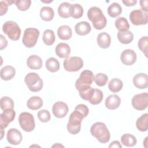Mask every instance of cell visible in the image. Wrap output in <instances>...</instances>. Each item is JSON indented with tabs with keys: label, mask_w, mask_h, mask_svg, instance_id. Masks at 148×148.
I'll return each instance as SVG.
<instances>
[{
	"label": "cell",
	"mask_w": 148,
	"mask_h": 148,
	"mask_svg": "<svg viewBox=\"0 0 148 148\" xmlns=\"http://www.w3.org/2000/svg\"><path fill=\"white\" fill-rule=\"evenodd\" d=\"M87 17L96 29H102L106 25L107 20L101 9L98 7L90 8L87 12Z\"/></svg>",
	"instance_id": "cell-1"
},
{
	"label": "cell",
	"mask_w": 148,
	"mask_h": 148,
	"mask_svg": "<svg viewBox=\"0 0 148 148\" xmlns=\"http://www.w3.org/2000/svg\"><path fill=\"white\" fill-rule=\"evenodd\" d=\"M90 132L101 143H107L110 139V132L103 123L97 122L93 124L91 127Z\"/></svg>",
	"instance_id": "cell-2"
},
{
	"label": "cell",
	"mask_w": 148,
	"mask_h": 148,
	"mask_svg": "<svg viewBox=\"0 0 148 148\" xmlns=\"http://www.w3.org/2000/svg\"><path fill=\"white\" fill-rule=\"evenodd\" d=\"M94 76L90 70H84L82 71L79 77L75 82V87L79 92H82L90 87L94 80Z\"/></svg>",
	"instance_id": "cell-3"
},
{
	"label": "cell",
	"mask_w": 148,
	"mask_h": 148,
	"mask_svg": "<svg viewBox=\"0 0 148 148\" xmlns=\"http://www.w3.org/2000/svg\"><path fill=\"white\" fill-rule=\"evenodd\" d=\"M84 118L82 113L78 111L74 110L69 117V121L66 126L68 131L72 135L79 133L81 128V123Z\"/></svg>",
	"instance_id": "cell-4"
},
{
	"label": "cell",
	"mask_w": 148,
	"mask_h": 148,
	"mask_svg": "<svg viewBox=\"0 0 148 148\" xmlns=\"http://www.w3.org/2000/svg\"><path fill=\"white\" fill-rule=\"evenodd\" d=\"M24 82L31 91H39L43 87V83L39 75L35 72L28 73L24 78Z\"/></svg>",
	"instance_id": "cell-5"
},
{
	"label": "cell",
	"mask_w": 148,
	"mask_h": 148,
	"mask_svg": "<svg viewBox=\"0 0 148 148\" xmlns=\"http://www.w3.org/2000/svg\"><path fill=\"white\" fill-rule=\"evenodd\" d=\"M2 31L12 40H17L21 35V29L18 25L13 21H7L2 25Z\"/></svg>",
	"instance_id": "cell-6"
},
{
	"label": "cell",
	"mask_w": 148,
	"mask_h": 148,
	"mask_svg": "<svg viewBox=\"0 0 148 148\" xmlns=\"http://www.w3.org/2000/svg\"><path fill=\"white\" fill-rule=\"evenodd\" d=\"M39 36V31L35 28H28L25 29L22 39L23 45L28 48L33 47L36 44Z\"/></svg>",
	"instance_id": "cell-7"
},
{
	"label": "cell",
	"mask_w": 148,
	"mask_h": 148,
	"mask_svg": "<svg viewBox=\"0 0 148 148\" xmlns=\"http://www.w3.org/2000/svg\"><path fill=\"white\" fill-rule=\"evenodd\" d=\"M18 123L21 128L26 132L32 131L35 127L33 115L28 112H22L18 117Z\"/></svg>",
	"instance_id": "cell-8"
},
{
	"label": "cell",
	"mask_w": 148,
	"mask_h": 148,
	"mask_svg": "<svg viewBox=\"0 0 148 148\" xmlns=\"http://www.w3.org/2000/svg\"><path fill=\"white\" fill-rule=\"evenodd\" d=\"M63 65L64 69L68 72H76L83 67V61L79 57H71L65 59Z\"/></svg>",
	"instance_id": "cell-9"
},
{
	"label": "cell",
	"mask_w": 148,
	"mask_h": 148,
	"mask_svg": "<svg viewBox=\"0 0 148 148\" xmlns=\"http://www.w3.org/2000/svg\"><path fill=\"white\" fill-rule=\"evenodd\" d=\"M131 23L135 25H145L148 22V13L140 9L134 10L129 16Z\"/></svg>",
	"instance_id": "cell-10"
},
{
	"label": "cell",
	"mask_w": 148,
	"mask_h": 148,
	"mask_svg": "<svg viewBox=\"0 0 148 148\" xmlns=\"http://www.w3.org/2000/svg\"><path fill=\"white\" fill-rule=\"evenodd\" d=\"M134 109L138 110H143L147 108L148 105V94L143 92L134 95L131 101Z\"/></svg>",
	"instance_id": "cell-11"
},
{
	"label": "cell",
	"mask_w": 148,
	"mask_h": 148,
	"mask_svg": "<svg viewBox=\"0 0 148 148\" xmlns=\"http://www.w3.org/2000/svg\"><path fill=\"white\" fill-rule=\"evenodd\" d=\"M16 116V112L13 109H8L3 110L0 114L1 128L4 129L8 127L9 124L13 121Z\"/></svg>",
	"instance_id": "cell-12"
},
{
	"label": "cell",
	"mask_w": 148,
	"mask_h": 148,
	"mask_svg": "<svg viewBox=\"0 0 148 148\" xmlns=\"http://www.w3.org/2000/svg\"><path fill=\"white\" fill-rule=\"evenodd\" d=\"M68 106L64 102L58 101L54 103L52 108V112L55 117L61 119L64 117L68 112Z\"/></svg>",
	"instance_id": "cell-13"
},
{
	"label": "cell",
	"mask_w": 148,
	"mask_h": 148,
	"mask_svg": "<svg viewBox=\"0 0 148 148\" xmlns=\"http://www.w3.org/2000/svg\"><path fill=\"white\" fill-rule=\"evenodd\" d=\"M120 59L124 65H132L136 61V54L132 49H126L121 53Z\"/></svg>",
	"instance_id": "cell-14"
},
{
	"label": "cell",
	"mask_w": 148,
	"mask_h": 148,
	"mask_svg": "<svg viewBox=\"0 0 148 148\" xmlns=\"http://www.w3.org/2000/svg\"><path fill=\"white\" fill-rule=\"evenodd\" d=\"M6 139L10 144L17 145L21 142L23 136L21 133L16 128H10L7 132Z\"/></svg>",
	"instance_id": "cell-15"
},
{
	"label": "cell",
	"mask_w": 148,
	"mask_h": 148,
	"mask_svg": "<svg viewBox=\"0 0 148 148\" xmlns=\"http://www.w3.org/2000/svg\"><path fill=\"white\" fill-rule=\"evenodd\" d=\"M134 86L140 89L146 88L148 86V76L146 73H140L136 74L133 77Z\"/></svg>",
	"instance_id": "cell-16"
},
{
	"label": "cell",
	"mask_w": 148,
	"mask_h": 148,
	"mask_svg": "<svg viewBox=\"0 0 148 148\" xmlns=\"http://www.w3.org/2000/svg\"><path fill=\"white\" fill-rule=\"evenodd\" d=\"M121 103L120 98L116 94H112L109 95L105 100V106L110 109L114 110L119 108Z\"/></svg>",
	"instance_id": "cell-17"
},
{
	"label": "cell",
	"mask_w": 148,
	"mask_h": 148,
	"mask_svg": "<svg viewBox=\"0 0 148 148\" xmlns=\"http://www.w3.org/2000/svg\"><path fill=\"white\" fill-rule=\"evenodd\" d=\"M56 53L61 58H66L71 53L69 46L65 43H60L56 47Z\"/></svg>",
	"instance_id": "cell-18"
},
{
	"label": "cell",
	"mask_w": 148,
	"mask_h": 148,
	"mask_svg": "<svg viewBox=\"0 0 148 148\" xmlns=\"http://www.w3.org/2000/svg\"><path fill=\"white\" fill-rule=\"evenodd\" d=\"M97 41L98 45L102 49H107L109 47L111 43V38L109 34L106 32H101L98 34Z\"/></svg>",
	"instance_id": "cell-19"
},
{
	"label": "cell",
	"mask_w": 148,
	"mask_h": 148,
	"mask_svg": "<svg viewBox=\"0 0 148 148\" xmlns=\"http://www.w3.org/2000/svg\"><path fill=\"white\" fill-rule=\"evenodd\" d=\"M27 65L32 69H39L42 66V60L38 56L31 55L27 58Z\"/></svg>",
	"instance_id": "cell-20"
},
{
	"label": "cell",
	"mask_w": 148,
	"mask_h": 148,
	"mask_svg": "<svg viewBox=\"0 0 148 148\" xmlns=\"http://www.w3.org/2000/svg\"><path fill=\"white\" fill-rule=\"evenodd\" d=\"M75 30L77 35L83 36L89 34L91 30V27L87 21H81L76 24Z\"/></svg>",
	"instance_id": "cell-21"
},
{
	"label": "cell",
	"mask_w": 148,
	"mask_h": 148,
	"mask_svg": "<svg viewBox=\"0 0 148 148\" xmlns=\"http://www.w3.org/2000/svg\"><path fill=\"white\" fill-rule=\"evenodd\" d=\"M16 74V70L14 67L10 65L3 66L1 69V78L3 80L8 81L11 80Z\"/></svg>",
	"instance_id": "cell-22"
},
{
	"label": "cell",
	"mask_w": 148,
	"mask_h": 148,
	"mask_svg": "<svg viewBox=\"0 0 148 148\" xmlns=\"http://www.w3.org/2000/svg\"><path fill=\"white\" fill-rule=\"evenodd\" d=\"M72 4L68 2L61 3L58 8V13L62 18H68L71 16Z\"/></svg>",
	"instance_id": "cell-23"
},
{
	"label": "cell",
	"mask_w": 148,
	"mask_h": 148,
	"mask_svg": "<svg viewBox=\"0 0 148 148\" xmlns=\"http://www.w3.org/2000/svg\"><path fill=\"white\" fill-rule=\"evenodd\" d=\"M57 35L60 39L68 40L72 37V29L68 25H61L57 29Z\"/></svg>",
	"instance_id": "cell-24"
},
{
	"label": "cell",
	"mask_w": 148,
	"mask_h": 148,
	"mask_svg": "<svg viewBox=\"0 0 148 148\" xmlns=\"http://www.w3.org/2000/svg\"><path fill=\"white\" fill-rule=\"evenodd\" d=\"M117 36L119 42L123 44L130 43L134 38V35L132 32L129 30L119 31Z\"/></svg>",
	"instance_id": "cell-25"
},
{
	"label": "cell",
	"mask_w": 148,
	"mask_h": 148,
	"mask_svg": "<svg viewBox=\"0 0 148 148\" xmlns=\"http://www.w3.org/2000/svg\"><path fill=\"white\" fill-rule=\"evenodd\" d=\"M27 107L33 110H38L43 106V100L38 96L31 97L27 102Z\"/></svg>",
	"instance_id": "cell-26"
},
{
	"label": "cell",
	"mask_w": 148,
	"mask_h": 148,
	"mask_svg": "<svg viewBox=\"0 0 148 148\" xmlns=\"http://www.w3.org/2000/svg\"><path fill=\"white\" fill-rule=\"evenodd\" d=\"M138 130L142 132L146 131L148 129V114L145 113L139 117L136 121Z\"/></svg>",
	"instance_id": "cell-27"
},
{
	"label": "cell",
	"mask_w": 148,
	"mask_h": 148,
	"mask_svg": "<svg viewBox=\"0 0 148 148\" xmlns=\"http://www.w3.org/2000/svg\"><path fill=\"white\" fill-rule=\"evenodd\" d=\"M54 16V12L51 8L49 6H44L40 9V17L43 20L50 21L53 20Z\"/></svg>",
	"instance_id": "cell-28"
},
{
	"label": "cell",
	"mask_w": 148,
	"mask_h": 148,
	"mask_svg": "<svg viewBox=\"0 0 148 148\" xmlns=\"http://www.w3.org/2000/svg\"><path fill=\"white\" fill-rule=\"evenodd\" d=\"M122 12V8L117 2L111 3L108 8V13L111 17H116L119 16Z\"/></svg>",
	"instance_id": "cell-29"
},
{
	"label": "cell",
	"mask_w": 148,
	"mask_h": 148,
	"mask_svg": "<svg viewBox=\"0 0 148 148\" xmlns=\"http://www.w3.org/2000/svg\"><path fill=\"white\" fill-rule=\"evenodd\" d=\"M121 142L123 145L127 147H132L136 145L137 140L134 135L130 134H125L121 136Z\"/></svg>",
	"instance_id": "cell-30"
},
{
	"label": "cell",
	"mask_w": 148,
	"mask_h": 148,
	"mask_svg": "<svg viewBox=\"0 0 148 148\" xmlns=\"http://www.w3.org/2000/svg\"><path fill=\"white\" fill-rule=\"evenodd\" d=\"M46 68L49 71L54 73L60 69V63L56 58L50 57L46 61Z\"/></svg>",
	"instance_id": "cell-31"
},
{
	"label": "cell",
	"mask_w": 148,
	"mask_h": 148,
	"mask_svg": "<svg viewBox=\"0 0 148 148\" xmlns=\"http://www.w3.org/2000/svg\"><path fill=\"white\" fill-rule=\"evenodd\" d=\"M56 37L54 33L51 29H46L44 31L42 40L44 43L47 46L52 45L55 42Z\"/></svg>",
	"instance_id": "cell-32"
},
{
	"label": "cell",
	"mask_w": 148,
	"mask_h": 148,
	"mask_svg": "<svg viewBox=\"0 0 148 148\" xmlns=\"http://www.w3.org/2000/svg\"><path fill=\"white\" fill-rule=\"evenodd\" d=\"M123 86L122 81L118 78L112 79L108 83V88L110 91L113 92H117L120 91Z\"/></svg>",
	"instance_id": "cell-33"
},
{
	"label": "cell",
	"mask_w": 148,
	"mask_h": 148,
	"mask_svg": "<svg viewBox=\"0 0 148 148\" xmlns=\"http://www.w3.org/2000/svg\"><path fill=\"white\" fill-rule=\"evenodd\" d=\"M114 25L119 31H127L130 27L128 20L123 17H118L114 22Z\"/></svg>",
	"instance_id": "cell-34"
},
{
	"label": "cell",
	"mask_w": 148,
	"mask_h": 148,
	"mask_svg": "<svg viewBox=\"0 0 148 148\" xmlns=\"http://www.w3.org/2000/svg\"><path fill=\"white\" fill-rule=\"evenodd\" d=\"M103 92L98 88H94V93L88 102L92 105H98L101 102L103 99Z\"/></svg>",
	"instance_id": "cell-35"
},
{
	"label": "cell",
	"mask_w": 148,
	"mask_h": 148,
	"mask_svg": "<svg viewBox=\"0 0 148 148\" xmlns=\"http://www.w3.org/2000/svg\"><path fill=\"white\" fill-rule=\"evenodd\" d=\"M83 14V7L78 3L72 4L71 7V17L74 18H80Z\"/></svg>",
	"instance_id": "cell-36"
},
{
	"label": "cell",
	"mask_w": 148,
	"mask_h": 148,
	"mask_svg": "<svg viewBox=\"0 0 148 148\" xmlns=\"http://www.w3.org/2000/svg\"><path fill=\"white\" fill-rule=\"evenodd\" d=\"M1 108L2 110H5L8 109L14 108V102L12 99L8 97H3L0 100Z\"/></svg>",
	"instance_id": "cell-37"
},
{
	"label": "cell",
	"mask_w": 148,
	"mask_h": 148,
	"mask_svg": "<svg viewBox=\"0 0 148 148\" xmlns=\"http://www.w3.org/2000/svg\"><path fill=\"white\" fill-rule=\"evenodd\" d=\"M94 80L97 86L102 87L107 83L108 81V77L106 74L99 73L94 76Z\"/></svg>",
	"instance_id": "cell-38"
},
{
	"label": "cell",
	"mask_w": 148,
	"mask_h": 148,
	"mask_svg": "<svg viewBox=\"0 0 148 148\" xmlns=\"http://www.w3.org/2000/svg\"><path fill=\"white\" fill-rule=\"evenodd\" d=\"M147 45H148V38L147 36H145L139 39L138 42V46L139 49L144 53L145 56L147 57Z\"/></svg>",
	"instance_id": "cell-39"
},
{
	"label": "cell",
	"mask_w": 148,
	"mask_h": 148,
	"mask_svg": "<svg viewBox=\"0 0 148 148\" xmlns=\"http://www.w3.org/2000/svg\"><path fill=\"white\" fill-rule=\"evenodd\" d=\"M15 4L18 10L21 11H26L31 6V0H18L15 1Z\"/></svg>",
	"instance_id": "cell-40"
},
{
	"label": "cell",
	"mask_w": 148,
	"mask_h": 148,
	"mask_svg": "<svg viewBox=\"0 0 148 148\" xmlns=\"http://www.w3.org/2000/svg\"><path fill=\"white\" fill-rule=\"evenodd\" d=\"M38 117L41 122L46 123L50 121L51 116L49 112L47 110L42 109L38 112Z\"/></svg>",
	"instance_id": "cell-41"
},
{
	"label": "cell",
	"mask_w": 148,
	"mask_h": 148,
	"mask_svg": "<svg viewBox=\"0 0 148 148\" xmlns=\"http://www.w3.org/2000/svg\"><path fill=\"white\" fill-rule=\"evenodd\" d=\"M75 110L78 111L79 112L82 113L83 114V116H84V117H86L88 115V112H89L88 107L86 105H84V104L77 105L75 107Z\"/></svg>",
	"instance_id": "cell-42"
},
{
	"label": "cell",
	"mask_w": 148,
	"mask_h": 148,
	"mask_svg": "<svg viewBox=\"0 0 148 148\" xmlns=\"http://www.w3.org/2000/svg\"><path fill=\"white\" fill-rule=\"evenodd\" d=\"M0 6H1V12L0 15L3 16L6 14L8 9V5L5 2V1H0Z\"/></svg>",
	"instance_id": "cell-43"
},
{
	"label": "cell",
	"mask_w": 148,
	"mask_h": 148,
	"mask_svg": "<svg viewBox=\"0 0 148 148\" xmlns=\"http://www.w3.org/2000/svg\"><path fill=\"white\" fill-rule=\"evenodd\" d=\"M0 37H1V46H0V49L2 50L3 49L6 48V47L7 46L8 40L6 39V38L3 35H1Z\"/></svg>",
	"instance_id": "cell-44"
},
{
	"label": "cell",
	"mask_w": 148,
	"mask_h": 148,
	"mask_svg": "<svg viewBox=\"0 0 148 148\" xmlns=\"http://www.w3.org/2000/svg\"><path fill=\"white\" fill-rule=\"evenodd\" d=\"M140 7L142 8V10L143 12H147V4H148V1L147 0H141L139 1Z\"/></svg>",
	"instance_id": "cell-45"
},
{
	"label": "cell",
	"mask_w": 148,
	"mask_h": 148,
	"mask_svg": "<svg viewBox=\"0 0 148 148\" xmlns=\"http://www.w3.org/2000/svg\"><path fill=\"white\" fill-rule=\"evenodd\" d=\"M122 2L127 6H132L137 3V1L136 0H123Z\"/></svg>",
	"instance_id": "cell-46"
},
{
	"label": "cell",
	"mask_w": 148,
	"mask_h": 148,
	"mask_svg": "<svg viewBox=\"0 0 148 148\" xmlns=\"http://www.w3.org/2000/svg\"><path fill=\"white\" fill-rule=\"evenodd\" d=\"M109 147H113V148H121L122 146L118 140H114L109 145Z\"/></svg>",
	"instance_id": "cell-47"
},
{
	"label": "cell",
	"mask_w": 148,
	"mask_h": 148,
	"mask_svg": "<svg viewBox=\"0 0 148 148\" xmlns=\"http://www.w3.org/2000/svg\"><path fill=\"white\" fill-rule=\"evenodd\" d=\"M52 147H64L62 145H60L59 143H57L56 145H53V146H52Z\"/></svg>",
	"instance_id": "cell-48"
},
{
	"label": "cell",
	"mask_w": 148,
	"mask_h": 148,
	"mask_svg": "<svg viewBox=\"0 0 148 148\" xmlns=\"http://www.w3.org/2000/svg\"><path fill=\"white\" fill-rule=\"evenodd\" d=\"M1 139H2V138H3V136L4 131H3V129L1 128Z\"/></svg>",
	"instance_id": "cell-49"
},
{
	"label": "cell",
	"mask_w": 148,
	"mask_h": 148,
	"mask_svg": "<svg viewBox=\"0 0 148 148\" xmlns=\"http://www.w3.org/2000/svg\"><path fill=\"white\" fill-rule=\"evenodd\" d=\"M41 2H45V3H49V2H52V1H49V2H47V1H41Z\"/></svg>",
	"instance_id": "cell-50"
}]
</instances>
